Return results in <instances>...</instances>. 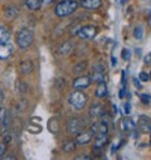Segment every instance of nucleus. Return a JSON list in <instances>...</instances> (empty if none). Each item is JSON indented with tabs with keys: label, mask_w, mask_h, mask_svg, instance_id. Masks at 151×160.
Returning <instances> with one entry per match:
<instances>
[{
	"label": "nucleus",
	"mask_w": 151,
	"mask_h": 160,
	"mask_svg": "<svg viewBox=\"0 0 151 160\" xmlns=\"http://www.w3.org/2000/svg\"><path fill=\"white\" fill-rule=\"evenodd\" d=\"M134 35H135V38L141 39L142 35H144V28H142L141 25H140V27H136L135 30H134Z\"/></svg>",
	"instance_id": "b1692460"
},
{
	"label": "nucleus",
	"mask_w": 151,
	"mask_h": 160,
	"mask_svg": "<svg viewBox=\"0 0 151 160\" xmlns=\"http://www.w3.org/2000/svg\"><path fill=\"white\" fill-rule=\"evenodd\" d=\"M121 3H122V4H125V3H126V0H121Z\"/></svg>",
	"instance_id": "c9c22d12"
},
{
	"label": "nucleus",
	"mask_w": 151,
	"mask_h": 160,
	"mask_svg": "<svg viewBox=\"0 0 151 160\" xmlns=\"http://www.w3.org/2000/svg\"><path fill=\"white\" fill-rule=\"evenodd\" d=\"M111 59H112V66H113V67H115V66H116V64H117V59H116V58H115V57H112V58H111Z\"/></svg>",
	"instance_id": "f704fd0d"
},
{
	"label": "nucleus",
	"mask_w": 151,
	"mask_h": 160,
	"mask_svg": "<svg viewBox=\"0 0 151 160\" xmlns=\"http://www.w3.org/2000/svg\"><path fill=\"white\" fill-rule=\"evenodd\" d=\"M96 33H97L96 27H93V25H85V27L80 28V32H78L77 35L81 39H92V38H95Z\"/></svg>",
	"instance_id": "6e6552de"
},
{
	"label": "nucleus",
	"mask_w": 151,
	"mask_h": 160,
	"mask_svg": "<svg viewBox=\"0 0 151 160\" xmlns=\"http://www.w3.org/2000/svg\"><path fill=\"white\" fill-rule=\"evenodd\" d=\"M91 81L93 83H100V82H105L106 81V74H105V69L101 64H95L92 73H91Z\"/></svg>",
	"instance_id": "39448f33"
},
{
	"label": "nucleus",
	"mask_w": 151,
	"mask_h": 160,
	"mask_svg": "<svg viewBox=\"0 0 151 160\" xmlns=\"http://www.w3.org/2000/svg\"><path fill=\"white\" fill-rule=\"evenodd\" d=\"M124 110H125V115H130L131 113V105L129 102H126L124 106Z\"/></svg>",
	"instance_id": "cd10ccee"
},
{
	"label": "nucleus",
	"mask_w": 151,
	"mask_h": 160,
	"mask_svg": "<svg viewBox=\"0 0 151 160\" xmlns=\"http://www.w3.org/2000/svg\"><path fill=\"white\" fill-rule=\"evenodd\" d=\"M72 48H73V43L68 41V42L63 43V44L57 49V52H58V54L64 56V54H68L69 52H72Z\"/></svg>",
	"instance_id": "6ab92c4d"
},
{
	"label": "nucleus",
	"mask_w": 151,
	"mask_h": 160,
	"mask_svg": "<svg viewBox=\"0 0 151 160\" xmlns=\"http://www.w3.org/2000/svg\"><path fill=\"white\" fill-rule=\"evenodd\" d=\"M108 141V134H103V132H97L96 140H95V149H101L103 148Z\"/></svg>",
	"instance_id": "f8f14e48"
},
{
	"label": "nucleus",
	"mask_w": 151,
	"mask_h": 160,
	"mask_svg": "<svg viewBox=\"0 0 151 160\" xmlns=\"http://www.w3.org/2000/svg\"><path fill=\"white\" fill-rule=\"evenodd\" d=\"M121 56H122L124 61H130V59H131V52H130V49L124 48L122 52H121Z\"/></svg>",
	"instance_id": "a878e982"
},
{
	"label": "nucleus",
	"mask_w": 151,
	"mask_h": 160,
	"mask_svg": "<svg viewBox=\"0 0 151 160\" xmlns=\"http://www.w3.org/2000/svg\"><path fill=\"white\" fill-rule=\"evenodd\" d=\"M95 95H96V97H98V98H103V97H106V96L108 95V88H107L106 81L97 83V88H96Z\"/></svg>",
	"instance_id": "4468645a"
},
{
	"label": "nucleus",
	"mask_w": 151,
	"mask_h": 160,
	"mask_svg": "<svg viewBox=\"0 0 151 160\" xmlns=\"http://www.w3.org/2000/svg\"><path fill=\"white\" fill-rule=\"evenodd\" d=\"M140 100H141L142 103L149 105V103L151 102V96H150L149 93H141V95H140Z\"/></svg>",
	"instance_id": "393cba45"
},
{
	"label": "nucleus",
	"mask_w": 151,
	"mask_h": 160,
	"mask_svg": "<svg viewBox=\"0 0 151 160\" xmlns=\"http://www.w3.org/2000/svg\"><path fill=\"white\" fill-rule=\"evenodd\" d=\"M10 30L8 27L2 25L0 27V43H8L10 39Z\"/></svg>",
	"instance_id": "f3484780"
},
{
	"label": "nucleus",
	"mask_w": 151,
	"mask_h": 160,
	"mask_svg": "<svg viewBox=\"0 0 151 160\" xmlns=\"http://www.w3.org/2000/svg\"><path fill=\"white\" fill-rule=\"evenodd\" d=\"M3 100H4V93H3V91H2V90H0V107H2Z\"/></svg>",
	"instance_id": "473e14b6"
},
{
	"label": "nucleus",
	"mask_w": 151,
	"mask_h": 160,
	"mask_svg": "<svg viewBox=\"0 0 151 160\" xmlns=\"http://www.w3.org/2000/svg\"><path fill=\"white\" fill-rule=\"evenodd\" d=\"M69 103L76 110H82L87 103V96L83 92H81V90H76L69 96Z\"/></svg>",
	"instance_id": "7ed1b4c3"
},
{
	"label": "nucleus",
	"mask_w": 151,
	"mask_h": 160,
	"mask_svg": "<svg viewBox=\"0 0 151 160\" xmlns=\"http://www.w3.org/2000/svg\"><path fill=\"white\" fill-rule=\"evenodd\" d=\"M27 130H28V132H30V134H41L43 129H42L41 125H35L34 122H32V124L28 125Z\"/></svg>",
	"instance_id": "412c9836"
},
{
	"label": "nucleus",
	"mask_w": 151,
	"mask_h": 160,
	"mask_svg": "<svg viewBox=\"0 0 151 160\" xmlns=\"http://www.w3.org/2000/svg\"><path fill=\"white\" fill-rule=\"evenodd\" d=\"M25 5L29 10H37L41 8L42 3H41V0H25Z\"/></svg>",
	"instance_id": "aec40b11"
},
{
	"label": "nucleus",
	"mask_w": 151,
	"mask_h": 160,
	"mask_svg": "<svg viewBox=\"0 0 151 160\" xmlns=\"http://www.w3.org/2000/svg\"><path fill=\"white\" fill-rule=\"evenodd\" d=\"M86 125H87V121L85 118H82V117H73V118L69 120V122H68V131L71 134H73V135H77L81 131L85 130Z\"/></svg>",
	"instance_id": "20e7f679"
},
{
	"label": "nucleus",
	"mask_w": 151,
	"mask_h": 160,
	"mask_svg": "<svg viewBox=\"0 0 151 160\" xmlns=\"http://www.w3.org/2000/svg\"><path fill=\"white\" fill-rule=\"evenodd\" d=\"M139 79H140V81H142V82H147L149 79H150V76L146 72H141L140 76H139Z\"/></svg>",
	"instance_id": "bb28decb"
},
{
	"label": "nucleus",
	"mask_w": 151,
	"mask_h": 160,
	"mask_svg": "<svg viewBox=\"0 0 151 160\" xmlns=\"http://www.w3.org/2000/svg\"><path fill=\"white\" fill-rule=\"evenodd\" d=\"M144 62H145V64H146V66H151V53H149V54H146V56H145Z\"/></svg>",
	"instance_id": "c85d7f7f"
},
{
	"label": "nucleus",
	"mask_w": 151,
	"mask_h": 160,
	"mask_svg": "<svg viewBox=\"0 0 151 160\" xmlns=\"http://www.w3.org/2000/svg\"><path fill=\"white\" fill-rule=\"evenodd\" d=\"M33 41H34V34H33L32 30L22 29V30L18 32V34H17V44H18L19 48L25 49V48L30 47Z\"/></svg>",
	"instance_id": "f03ea898"
},
{
	"label": "nucleus",
	"mask_w": 151,
	"mask_h": 160,
	"mask_svg": "<svg viewBox=\"0 0 151 160\" xmlns=\"http://www.w3.org/2000/svg\"><path fill=\"white\" fill-rule=\"evenodd\" d=\"M19 68H20V72H22V73L29 74V73L33 72L34 66H33V62H32V61H28V59H27V61H22V62H20Z\"/></svg>",
	"instance_id": "a211bd4d"
},
{
	"label": "nucleus",
	"mask_w": 151,
	"mask_h": 160,
	"mask_svg": "<svg viewBox=\"0 0 151 160\" xmlns=\"http://www.w3.org/2000/svg\"><path fill=\"white\" fill-rule=\"evenodd\" d=\"M52 2H54V0H41L42 4H51Z\"/></svg>",
	"instance_id": "72a5a7b5"
},
{
	"label": "nucleus",
	"mask_w": 151,
	"mask_h": 160,
	"mask_svg": "<svg viewBox=\"0 0 151 160\" xmlns=\"http://www.w3.org/2000/svg\"><path fill=\"white\" fill-rule=\"evenodd\" d=\"M76 141H64V144H63V150L66 151V152H72L74 149H76Z\"/></svg>",
	"instance_id": "5701e85b"
},
{
	"label": "nucleus",
	"mask_w": 151,
	"mask_h": 160,
	"mask_svg": "<svg viewBox=\"0 0 151 160\" xmlns=\"http://www.w3.org/2000/svg\"><path fill=\"white\" fill-rule=\"evenodd\" d=\"M78 4L85 9L96 10L102 7V0H80Z\"/></svg>",
	"instance_id": "9d476101"
},
{
	"label": "nucleus",
	"mask_w": 151,
	"mask_h": 160,
	"mask_svg": "<svg viewBox=\"0 0 151 160\" xmlns=\"http://www.w3.org/2000/svg\"><path fill=\"white\" fill-rule=\"evenodd\" d=\"M80 28H81L80 25H76V27H74V28L71 30V35H72V37L77 35V34H78V32H80Z\"/></svg>",
	"instance_id": "c756f323"
},
{
	"label": "nucleus",
	"mask_w": 151,
	"mask_h": 160,
	"mask_svg": "<svg viewBox=\"0 0 151 160\" xmlns=\"http://www.w3.org/2000/svg\"><path fill=\"white\" fill-rule=\"evenodd\" d=\"M149 76H150V79H151V72H150V74H149Z\"/></svg>",
	"instance_id": "e433bc0d"
},
{
	"label": "nucleus",
	"mask_w": 151,
	"mask_h": 160,
	"mask_svg": "<svg viewBox=\"0 0 151 160\" xmlns=\"http://www.w3.org/2000/svg\"><path fill=\"white\" fill-rule=\"evenodd\" d=\"M136 128V124L132 121L131 118H124L121 121V129L124 132H130V131H134Z\"/></svg>",
	"instance_id": "2eb2a0df"
},
{
	"label": "nucleus",
	"mask_w": 151,
	"mask_h": 160,
	"mask_svg": "<svg viewBox=\"0 0 151 160\" xmlns=\"http://www.w3.org/2000/svg\"><path fill=\"white\" fill-rule=\"evenodd\" d=\"M92 81L90 76H80L73 81V87L76 90H86L91 86Z\"/></svg>",
	"instance_id": "0eeeda50"
},
{
	"label": "nucleus",
	"mask_w": 151,
	"mask_h": 160,
	"mask_svg": "<svg viewBox=\"0 0 151 160\" xmlns=\"http://www.w3.org/2000/svg\"><path fill=\"white\" fill-rule=\"evenodd\" d=\"M105 113V108L100 103H93L90 108V116L93 118H100Z\"/></svg>",
	"instance_id": "9b49d317"
},
{
	"label": "nucleus",
	"mask_w": 151,
	"mask_h": 160,
	"mask_svg": "<svg viewBox=\"0 0 151 160\" xmlns=\"http://www.w3.org/2000/svg\"><path fill=\"white\" fill-rule=\"evenodd\" d=\"M18 14H19V8L15 7V5H8V7L4 9V15H5L7 19H10V20H12V19L17 18Z\"/></svg>",
	"instance_id": "ddd939ff"
},
{
	"label": "nucleus",
	"mask_w": 151,
	"mask_h": 160,
	"mask_svg": "<svg viewBox=\"0 0 151 160\" xmlns=\"http://www.w3.org/2000/svg\"><path fill=\"white\" fill-rule=\"evenodd\" d=\"M134 85H135V87H137L139 90L142 87L141 83H140V79H139V78H134Z\"/></svg>",
	"instance_id": "7c9ffc66"
},
{
	"label": "nucleus",
	"mask_w": 151,
	"mask_h": 160,
	"mask_svg": "<svg viewBox=\"0 0 151 160\" xmlns=\"http://www.w3.org/2000/svg\"><path fill=\"white\" fill-rule=\"evenodd\" d=\"M12 54V47L8 43H0V59H7Z\"/></svg>",
	"instance_id": "dca6fc26"
},
{
	"label": "nucleus",
	"mask_w": 151,
	"mask_h": 160,
	"mask_svg": "<svg viewBox=\"0 0 151 160\" xmlns=\"http://www.w3.org/2000/svg\"><path fill=\"white\" fill-rule=\"evenodd\" d=\"M86 68H87V62H80V63H77L76 64V67L73 68V72L76 73V74H80V73H82V72H85L86 71Z\"/></svg>",
	"instance_id": "4be33fe9"
},
{
	"label": "nucleus",
	"mask_w": 151,
	"mask_h": 160,
	"mask_svg": "<svg viewBox=\"0 0 151 160\" xmlns=\"http://www.w3.org/2000/svg\"><path fill=\"white\" fill-rule=\"evenodd\" d=\"M78 7H80V4H78L77 0H62V2H59L56 5L54 14L59 18L69 17L78 9Z\"/></svg>",
	"instance_id": "f257e3e1"
},
{
	"label": "nucleus",
	"mask_w": 151,
	"mask_h": 160,
	"mask_svg": "<svg viewBox=\"0 0 151 160\" xmlns=\"http://www.w3.org/2000/svg\"><path fill=\"white\" fill-rule=\"evenodd\" d=\"M137 129L142 134H150L151 132V118L149 116L141 115L137 121Z\"/></svg>",
	"instance_id": "423d86ee"
},
{
	"label": "nucleus",
	"mask_w": 151,
	"mask_h": 160,
	"mask_svg": "<svg viewBox=\"0 0 151 160\" xmlns=\"http://www.w3.org/2000/svg\"><path fill=\"white\" fill-rule=\"evenodd\" d=\"M77 159H87V160H90V159H92V156H90V155H81V156H77Z\"/></svg>",
	"instance_id": "2f4dec72"
},
{
	"label": "nucleus",
	"mask_w": 151,
	"mask_h": 160,
	"mask_svg": "<svg viewBox=\"0 0 151 160\" xmlns=\"http://www.w3.org/2000/svg\"><path fill=\"white\" fill-rule=\"evenodd\" d=\"M92 138H93V132L91 130H88V131L83 130L80 134L76 135V144L77 145H87L92 140Z\"/></svg>",
	"instance_id": "1a4fd4ad"
}]
</instances>
